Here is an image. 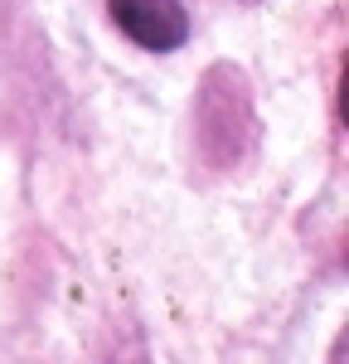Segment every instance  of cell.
Here are the masks:
<instances>
[{
  "instance_id": "cell-1",
  "label": "cell",
  "mask_w": 349,
  "mask_h": 364,
  "mask_svg": "<svg viewBox=\"0 0 349 364\" xmlns=\"http://www.w3.org/2000/svg\"><path fill=\"white\" fill-rule=\"evenodd\" d=\"M107 15L145 54H174L189 39V15L179 0H107Z\"/></svg>"
}]
</instances>
